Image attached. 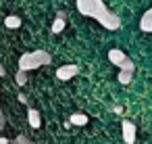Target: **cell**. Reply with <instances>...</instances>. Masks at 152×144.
<instances>
[{
    "mask_svg": "<svg viewBox=\"0 0 152 144\" xmlns=\"http://www.w3.org/2000/svg\"><path fill=\"white\" fill-rule=\"evenodd\" d=\"M0 144H13V140H9L7 136H0Z\"/></svg>",
    "mask_w": 152,
    "mask_h": 144,
    "instance_id": "9a60e30c",
    "label": "cell"
},
{
    "mask_svg": "<svg viewBox=\"0 0 152 144\" xmlns=\"http://www.w3.org/2000/svg\"><path fill=\"white\" fill-rule=\"evenodd\" d=\"M21 17H17V15H9V17H4V27H9V29H19L21 27Z\"/></svg>",
    "mask_w": 152,
    "mask_h": 144,
    "instance_id": "8fae6325",
    "label": "cell"
},
{
    "mask_svg": "<svg viewBox=\"0 0 152 144\" xmlns=\"http://www.w3.org/2000/svg\"><path fill=\"white\" fill-rule=\"evenodd\" d=\"M75 7L79 11V15H83L88 19H94L96 23H100L108 32H117L121 27V19L102 2V0H75Z\"/></svg>",
    "mask_w": 152,
    "mask_h": 144,
    "instance_id": "6da1fadb",
    "label": "cell"
},
{
    "mask_svg": "<svg viewBox=\"0 0 152 144\" xmlns=\"http://www.w3.org/2000/svg\"><path fill=\"white\" fill-rule=\"evenodd\" d=\"M4 75H7V69H4L2 63H0V77H4Z\"/></svg>",
    "mask_w": 152,
    "mask_h": 144,
    "instance_id": "e0dca14e",
    "label": "cell"
},
{
    "mask_svg": "<svg viewBox=\"0 0 152 144\" xmlns=\"http://www.w3.org/2000/svg\"><path fill=\"white\" fill-rule=\"evenodd\" d=\"M27 73H29V71L17 69V75H15V82H17V86H25V84H27Z\"/></svg>",
    "mask_w": 152,
    "mask_h": 144,
    "instance_id": "7c38bea8",
    "label": "cell"
},
{
    "mask_svg": "<svg viewBox=\"0 0 152 144\" xmlns=\"http://www.w3.org/2000/svg\"><path fill=\"white\" fill-rule=\"evenodd\" d=\"M133 71H135V69H119V75H117L119 84H123V86L131 84V82H133Z\"/></svg>",
    "mask_w": 152,
    "mask_h": 144,
    "instance_id": "9c48e42d",
    "label": "cell"
},
{
    "mask_svg": "<svg viewBox=\"0 0 152 144\" xmlns=\"http://www.w3.org/2000/svg\"><path fill=\"white\" fill-rule=\"evenodd\" d=\"M13 144H36V142H31L27 136H17V138L13 140Z\"/></svg>",
    "mask_w": 152,
    "mask_h": 144,
    "instance_id": "4fadbf2b",
    "label": "cell"
},
{
    "mask_svg": "<svg viewBox=\"0 0 152 144\" xmlns=\"http://www.w3.org/2000/svg\"><path fill=\"white\" fill-rule=\"evenodd\" d=\"M108 61H110L117 69H135L133 61H131L121 48H110V50H108Z\"/></svg>",
    "mask_w": 152,
    "mask_h": 144,
    "instance_id": "3957f363",
    "label": "cell"
},
{
    "mask_svg": "<svg viewBox=\"0 0 152 144\" xmlns=\"http://www.w3.org/2000/svg\"><path fill=\"white\" fill-rule=\"evenodd\" d=\"M50 61H52L50 52H46V50H34V52H23L19 57V61H17V67L23 69V71H34V69L50 65Z\"/></svg>",
    "mask_w": 152,
    "mask_h": 144,
    "instance_id": "7a4b0ae2",
    "label": "cell"
},
{
    "mask_svg": "<svg viewBox=\"0 0 152 144\" xmlns=\"http://www.w3.org/2000/svg\"><path fill=\"white\" fill-rule=\"evenodd\" d=\"M135 134H137V129H135L133 121L131 119H121V136H123V142L125 144H133L135 138H137Z\"/></svg>",
    "mask_w": 152,
    "mask_h": 144,
    "instance_id": "277c9868",
    "label": "cell"
},
{
    "mask_svg": "<svg viewBox=\"0 0 152 144\" xmlns=\"http://www.w3.org/2000/svg\"><path fill=\"white\" fill-rule=\"evenodd\" d=\"M19 102H23V104H27V96H25V94H19Z\"/></svg>",
    "mask_w": 152,
    "mask_h": 144,
    "instance_id": "2e32d148",
    "label": "cell"
},
{
    "mask_svg": "<svg viewBox=\"0 0 152 144\" xmlns=\"http://www.w3.org/2000/svg\"><path fill=\"white\" fill-rule=\"evenodd\" d=\"M140 29H142L144 34H152V7L142 15V19H140Z\"/></svg>",
    "mask_w": 152,
    "mask_h": 144,
    "instance_id": "ba28073f",
    "label": "cell"
},
{
    "mask_svg": "<svg viewBox=\"0 0 152 144\" xmlns=\"http://www.w3.org/2000/svg\"><path fill=\"white\" fill-rule=\"evenodd\" d=\"M27 123H29L34 129H40V127H42V115H40L38 109L27 107Z\"/></svg>",
    "mask_w": 152,
    "mask_h": 144,
    "instance_id": "52a82bcc",
    "label": "cell"
},
{
    "mask_svg": "<svg viewBox=\"0 0 152 144\" xmlns=\"http://www.w3.org/2000/svg\"><path fill=\"white\" fill-rule=\"evenodd\" d=\"M65 27H67V13L65 11H58L56 17H54V21H52V25H50V32L52 34H61Z\"/></svg>",
    "mask_w": 152,
    "mask_h": 144,
    "instance_id": "8992f818",
    "label": "cell"
},
{
    "mask_svg": "<svg viewBox=\"0 0 152 144\" xmlns=\"http://www.w3.org/2000/svg\"><path fill=\"white\" fill-rule=\"evenodd\" d=\"M69 119H71V123H73L75 127H83V125L90 123V117H88L86 113H73Z\"/></svg>",
    "mask_w": 152,
    "mask_h": 144,
    "instance_id": "30bf717a",
    "label": "cell"
},
{
    "mask_svg": "<svg viewBox=\"0 0 152 144\" xmlns=\"http://www.w3.org/2000/svg\"><path fill=\"white\" fill-rule=\"evenodd\" d=\"M77 75H79V67L77 65H71V63L56 69V79H61V82H69V79H73Z\"/></svg>",
    "mask_w": 152,
    "mask_h": 144,
    "instance_id": "5b68a950",
    "label": "cell"
},
{
    "mask_svg": "<svg viewBox=\"0 0 152 144\" xmlns=\"http://www.w3.org/2000/svg\"><path fill=\"white\" fill-rule=\"evenodd\" d=\"M7 127V117H4V113L0 111V129H4Z\"/></svg>",
    "mask_w": 152,
    "mask_h": 144,
    "instance_id": "5bb4252c",
    "label": "cell"
}]
</instances>
